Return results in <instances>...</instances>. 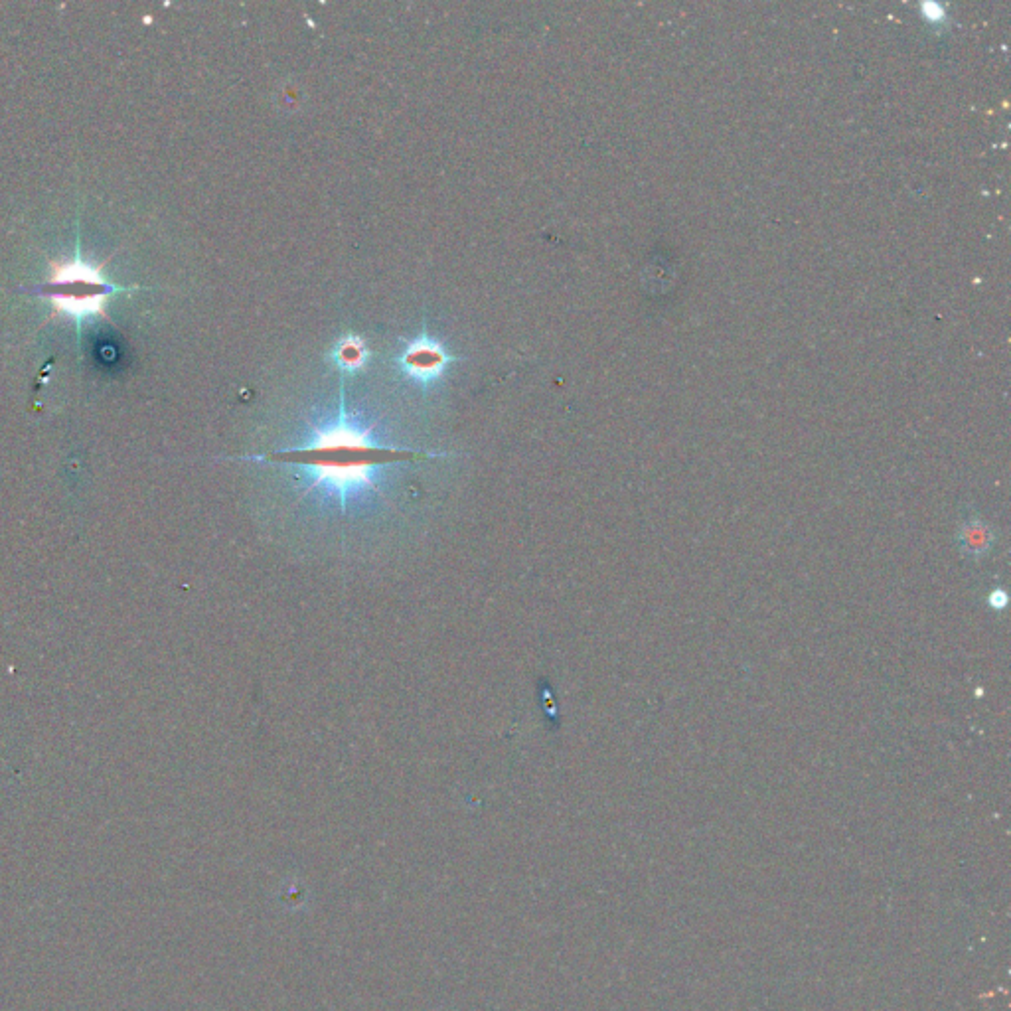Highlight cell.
Here are the masks:
<instances>
[{"mask_svg":"<svg viewBox=\"0 0 1011 1011\" xmlns=\"http://www.w3.org/2000/svg\"><path fill=\"white\" fill-rule=\"evenodd\" d=\"M423 455L405 447H395L376 435L374 427L348 411L344 395L336 413L312 425L303 443L247 461L275 463L295 468L305 484V494L318 490L342 514L352 502L378 494L386 470Z\"/></svg>","mask_w":1011,"mask_h":1011,"instance_id":"1","label":"cell"},{"mask_svg":"<svg viewBox=\"0 0 1011 1011\" xmlns=\"http://www.w3.org/2000/svg\"><path fill=\"white\" fill-rule=\"evenodd\" d=\"M455 360L457 358L437 338L423 330L393 358V364L397 372L415 386L431 388L445 378Z\"/></svg>","mask_w":1011,"mask_h":1011,"instance_id":"3","label":"cell"},{"mask_svg":"<svg viewBox=\"0 0 1011 1011\" xmlns=\"http://www.w3.org/2000/svg\"><path fill=\"white\" fill-rule=\"evenodd\" d=\"M370 356L372 354L368 344L356 334H344L342 338L336 340V344L328 352V360L342 374H356L364 370Z\"/></svg>","mask_w":1011,"mask_h":1011,"instance_id":"4","label":"cell"},{"mask_svg":"<svg viewBox=\"0 0 1011 1011\" xmlns=\"http://www.w3.org/2000/svg\"><path fill=\"white\" fill-rule=\"evenodd\" d=\"M121 291L103 277V267L93 265L79 255L60 259L50 265V275L42 287L54 314H66L78 326L89 316H107V303L113 293Z\"/></svg>","mask_w":1011,"mask_h":1011,"instance_id":"2","label":"cell"}]
</instances>
